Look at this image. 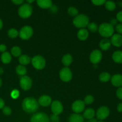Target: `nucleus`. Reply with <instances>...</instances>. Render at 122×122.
I'll use <instances>...</instances> for the list:
<instances>
[{"label": "nucleus", "mask_w": 122, "mask_h": 122, "mask_svg": "<svg viewBox=\"0 0 122 122\" xmlns=\"http://www.w3.org/2000/svg\"><path fill=\"white\" fill-rule=\"evenodd\" d=\"M11 52L12 55H13L14 57H20V55H21V50L19 46H14L11 48Z\"/></svg>", "instance_id": "c85d7f7f"}, {"label": "nucleus", "mask_w": 122, "mask_h": 122, "mask_svg": "<svg viewBox=\"0 0 122 122\" xmlns=\"http://www.w3.org/2000/svg\"><path fill=\"white\" fill-rule=\"evenodd\" d=\"M117 110L119 112L122 113V102H120L119 104L117 105Z\"/></svg>", "instance_id": "a18cd8bd"}, {"label": "nucleus", "mask_w": 122, "mask_h": 122, "mask_svg": "<svg viewBox=\"0 0 122 122\" xmlns=\"http://www.w3.org/2000/svg\"><path fill=\"white\" fill-rule=\"evenodd\" d=\"M97 122H104L102 121V120H99V121H97Z\"/></svg>", "instance_id": "864d4df0"}, {"label": "nucleus", "mask_w": 122, "mask_h": 122, "mask_svg": "<svg viewBox=\"0 0 122 122\" xmlns=\"http://www.w3.org/2000/svg\"><path fill=\"white\" fill-rule=\"evenodd\" d=\"M116 19L120 23H122V11H120L117 13Z\"/></svg>", "instance_id": "ea45409f"}, {"label": "nucleus", "mask_w": 122, "mask_h": 122, "mask_svg": "<svg viewBox=\"0 0 122 122\" xmlns=\"http://www.w3.org/2000/svg\"><path fill=\"white\" fill-rule=\"evenodd\" d=\"M85 107V106L83 101L76 100L72 104L71 109L76 114H78L84 110Z\"/></svg>", "instance_id": "ddd939ff"}, {"label": "nucleus", "mask_w": 122, "mask_h": 122, "mask_svg": "<svg viewBox=\"0 0 122 122\" xmlns=\"http://www.w3.org/2000/svg\"><path fill=\"white\" fill-rule=\"evenodd\" d=\"M2 80H1V79L0 78V88H1V86H2Z\"/></svg>", "instance_id": "603ef678"}, {"label": "nucleus", "mask_w": 122, "mask_h": 122, "mask_svg": "<svg viewBox=\"0 0 122 122\" xmlns=\"http://www.w3.org/2000/svg\"><path fill=\"white\" fill-rule=\"evenodd\" d=\"M2 113L5 116H10L12 113L11 109L9 107H4L2 108Z\"/></svg>", "instance_id": "72a5a7b5"}, {"label": "nucleus", "mask_w": 122, "mask_h": 122, "mask_svg": "<svg viewBox=\"0 0 122 122\" xmlns=\"http://www.w3.org/2000/svg\"><path fill=\"white\" fill-rule=\"evenodd\" d=\"M110 79L111 75L108 72H102L99 75V79L102 82H107Z\"/></svg>", "instance_id": "a878e982"}, {"label": "nucleus", "mask_w": 122, "mask_h": 122, "mask_svg": "<svg viewBox=\"0 0 122 122\" xmlns=\"http://www.w3.org/2000/svg\"><path fill=\"white\" fill-rule=\"evenodd\" d=\"M69 122H84L83 116L79 114H72L69 116Z\"/></svg>", "instance_id": "aec40b11"}, {"label": "nucleus", "mask_w": 122, "mask_h": 122, "mask_svg": "<svg viewBox=\"0 0 122 122\" xmlns=\"http://www.w3.org/2000/svg\"><path fill=\"white\" fill-rule=\"evenodd\" d=\"M23 0H13L12 1V2L15 4V5H20L22 3H23Z\"/></svg>", "instance_id": "37998d69"}, {"label": "nucleus", "mask_w": 122, "mask_h": 122, "mask_svg": "<svg viewBox=\"0 0 122 122\" xmlns=\"http://www.w3.org/2000/svg\"><path fill=\"white\" fill-rule=\"evenodd\" d=\"M7 35H8V37L11 39H14L17 37L19 35V32H18L17 30H16L14 28H11L7 32Z\"/></svg>", "instance_id": "c756f323"}, {"label": "nucleus", "mask_w": 122, "mask_h": 122, "mask_svg": "<svg viewBox=\"0 0 122 122\" xmlns=\"http://www.w3.org/2000/svg\"><path fill=\"white\" fill-rule=\"evenodd\" d=\"M52 102V99L49 95H44L40 97L38 99V102L39 105L42 107H47L50 106Z\"/></svg>", "instance_id": "2eb2a0df"}, {"label": "nucleus", "mask_w": 122, "mask_h": 122, "mask_svg": "<svg viewBox=\"0 0 122 122\" xmlns=\"http://www.w3.org/2000/svg\"><path fill=\"white\" fill-rule=\"evenodd\" d=\"M26 2H27V4H29V3H32V2H34V1H33V0H32V1H28V0H27Z\"/></svg>", "instance_id": "3c124183"}, {"label": "nucleus", "mask_w": 122, "mask_h": 122, "mask_svg": "<svg viewBox=\"0 0 122 122\" xmlns=\"http://www.w3.org/2000/svg\"><path fill=\"white\" fill-rule=\"evenodd\" d=\"M4 105H5L4 101L2 98H0V109H2V108L4 107Z\"/></svg>", "instance_id": "c03bdc74"}, {"label": "nucleus", "mask_w": 122, "mask_h": 122, "mask_svg": "<svg viewBox=\"0 0 122 122\" xmlns=\"http://www.w3.org/2000/svg\"><path fill=\"white\" fill-rule=\"evenodd\" d=\"M104 5L106 9L108 11H114L116 8V3L112 1H106Z\"/></svg>", "instance_id": "cd10ccee"}, {"label": "nucleus", "mask_w": 122, "mask_h": 122, "mask_svg": "<svg viewBox=\"0 0 122 122\" xmlns=\"http://www.w3.org/2000/svg\"><path fill=\"white\" fill-rule=\"evenodd\" d=\"M86 122H97V119L93 118V119H92L88 120V121H87Z\"/></svg>", "instance_id": "de8ad7c7"}, {"label": "nucleus", "mask_w": 122, "mask_h": 122, "mask_svg": "<svg viewBox=\"0 0 122 122\" xmlns=\"http://www.w3.org/2000/svg\"><path fill=\"white\" fill-rule=\"evenodd\" d=\"M73 23L74 26L77 28L83 29L89 24V18L85 14H78L73 19Z\"/></svg>", "instance_id": "7ed1b4c3"}, {"label": "nucleus", "mask_w": 122, "mask_h": 122, "mask_svg": "<svg viewBox=\"0 0 122 122\" xmlns=\"http://www.w3.org/2000/svg\"><path fill=\"white\" fill-rule=\"evenodd\" d=\"M73 62V58L72 56L70 54H66L62 58V63L66 67H67L69 66H70V64L72 63Z\"/></svg>", "instance_id": "b1692460"}, {"label": "nucleus", "mask_w": 122, "mask_h": 122, "mask_svg": "<svg viewBox=\"0 0 122 122\" xmlns=\"http://www.w3.org/2000/svg\"><path fill=\"white\" fill-rule=\"evenodd\" d=\"M12 59L11 56L8 52H4L1 54V60L4 64H8Z\"/></svg>", "instance_id": "5701e85b"}, {"label": "nucleus", "mask_w": 122, "mask_h": 122, "mask_svg": "<svg viewBox=\"0 0 122 122\" xmlns=\"http://www.w3.org/2000/svg\"><path fill=\"white\" fill-rule=\"evenodd\" d=\"M50 120H51V122H60V117L58 116L52 114L50 117Z\"/></svg>", "instance_id": "e433bc0d"}, {"label": "nucleus", "mask_w": 122, "mask_h": 122, "mask_svg": "<svg viewBox=\"0 0 122 122\" xmlns=\"http://www.w3.org/2000/svg\"><path fill=\"white\" fill-rule=\"evenodd\" d=\"M110 41L112 44H113L114 46L120 47L122 46V35L118 33L113 34L111 38Z\"/></svg>", "instance_id": "dca6fc26"}, {"label": "nucleus", "mask_w": 122, "mask_h": 122, "mask_svg": "<svg viewBox=\"0 0 122 122\" xmlns=\"http://www.w3.org/2000/svg\"><path fill=\"white\" fill-rule=\"evenodd\" d=\"M15 71H16L17 74L20 76H24L27 73V69L26 67L22 65H19L16 67L15 69Z\"/></svg>", "instance_id": "bb28decb"}, {"label": "nucleus", "mask_w": 122, "mask_h": 122, "mask_svg": "<svg viewBox=\"0 0 122 122\" xmlns=\"http://www.w3.org/2000/svg\"><path fill=\"white\" fill-rule=\"evenodd\" d=\"M77 36L79 39L81 41H85L89 36V32L86 29H81L77 32Z\"/></svg>", "instance_id": "6ab92c4d"}, {"label": "nucleus", "mask_w": 122, "mask_h": 122, "mask_svg": "<svg viewBox=\"0 0 122 122\" xmlns=\"http://www.w3.org/2000/svg\"><path fill=\"white\" fill-rule=\"evenodd\" d=\"M51 111L55 115L58 116L63 110V106L61 102L58 100H55L51 103Z\"/></svg>", "instance_id": "f8f14e48"}, {"label": "nucleus", "mask_w": 122, "mask_h": 122, "mask_svg": "<svg viewBox=\"0 0 122 122\" xmlns=\"http://www.w3.org/2000/svg\"><path fill=\"white\" fill-rule=\"evenodd\" d=\"M68 13L71 16L76 17L78 15L79 12L76 8L74 7H70L68 8Z\"/></svg>", "instance_id": "2f4dec72"}, {"label": "nucleus", "mask_w": 122, "mask_h": 122, "mask_svg": "<svg viewBox=\"0 0 122 122\" xmlns=\"http://www.w3.org/2000/svg\"><path fill=\"white\" fill-rule=\"evenodd\" d=\"M117 22L118 21L116 19H112V20H110V22L109 23L110 24V25H112L113 26H115V25H117Z\"/></svg>", "instance_id": "79ce46f5"}, {"label": "nucleus", "mask_w": 122, "mask_h": 122, "mask_svg": "<svg viewBox=\"0 0 122 122\" xmlns=\"http://www.w3.org/2000/svg\"><path fill=\"white\" fill-rule=\"evenodd\" d=\"M4 72V70L2 67H0V75H2Z\"/></svg>", "instance_id": "8fccbe9b"}, {"label": "nucleus", "mask_w": 122, "mask_h": 122, "mask_svg": "<svg viewBox=\"0 0 122 122\" xmlns=\"http://www.w3.org/2000/svg\"><path fill=\"white\" fill-rule=\"evenodd\" d=\"M33 33V29L29 26H25L20 29L19 35L20 38L23 40H27L32 36Z\"/></svg>", "instance_id": "423d86ee"}, {"label": "nucleus", "mask_w": 122, "mask_h": 122, "mask_svg": "<svg viewBox=\"0 0 122 122\" xmlns=\"http://www.w3.org/2000/svg\"></svg>", "instance_id": "5fc2aeb1"}, {"label": "nucleus", "mask_w": 122, "mask_h": 122, "mask_svg": "<svg viewBox=\"0 0 122 122\" xmlns=\"http://www.w3.org/2000/svg\"><path fill=\"white\" fill-rule=\"evenodd\" d=\"M116 30L118 34L122 35V23H119L116 26Z\"/></svg>", "instance_id": "58836bf2"}, {"label": "nucleus", "mask_w": 122, "mask_h": 122, "mask_svg": "<svg viewBox=\"0 0 122 122\" xmlns=\"http://www.w3.org/2000/svg\"><path fill=\"white\" fill-rule=\"evenodd\" d=\"M116 96L119 100H122V87L118 88L116 91Z\"/></svg>", "instance_id": "4c0bfd02"}, {"label": "nucleus", "mask_w": 122, "mask_h": 122, "mask_svg": "<svg viewBox=\"0 0 122 122\" xmlns=\"http://www.w3.org/2000/svg\"><path fill=\"white\" fill-rule=\"evenodd\" d=\"M6 50H7V46L5 45H4V44H1L0 45V52L3 53V52H5Z\"/></svg>", "instance_id": "a19ab883"}, {"label": "nucleus", "mask_w": 122, "mask_h": 122, "mask_svg": "<svg viewBox=\"0 0 122 122\" xmlns=\"http://www.w3.org/2000/svg\"><path fill=\"white\" fill-rule=\"evenodd\" d=\"M30 122H50V120L48 116L42 112L33 114L30 119Z\"/></svg>", "instance_id": "6e6552de"}, {"label": "nucleus", "mask_w": 122, "mask_h": 122, "mask_svg": "<svg viewBox=\"0 0 122 122\" xmlns=\"http://www.w3.org/2000/svg\"><path fill=\"white\" fill-rule=\"evenodd\" d=\"M99 45L101 50L103 51H107L109 50L110 48L111 47L112 43H111L110 40H109L108 38H104L100 42Z\"/></svg>", "instance_id": "f3484780"}, {"label": "nucleus", "mask_w": 122, "mask_h": 122, "mask_svg": "<svg viewBox=\"0 0 122 122\" xmlns=\"http://www.w3.org/2000/svg\"><path fill=\"white\" fill-rule=\"evenodd\" d=\"M30 61H31L30 58L28 56L25 54L20 56L19 58V63H20V64H21V65L22 66L27 65V64H29Z\"/></svg>", "instance_id": "393cba45"}, {"label": "nucleus", "mask_w": 122, "mask_h": 122, "mask_svg": "<svg viewBox=\"0 0 122 122\" xmlns=\"http://www.w3.org/2000/svg\"><path fill=\"white\" fill-rule=\"evenodd\" d=\"M32 64L33 66L37 70H41L45 67L46 65V61L45 59L41 56L37 55V56H34L32 58Z\"/></svg>", "instance_id": "39448f33"}, {"label": "nucleus", "mask_w": 122, "mask_h": 122, "mask_svg": "<svg viewBox=\"0 0 122 122\" xmlns=\"http://www.w3.org/2000/svg\"><path fill=\"white\" fill-rule=\"evenodd\" d=\"M60 78L63 82H69L72 79V73L71 70L68 67H64L60 71Z\"/></svg>", "instance_id": "0eeeda50"}, {"label": "nucleus", "mask_w": 122, "mask_h": 122, "mask_svg": "<svg viewBox=\"0 0 122 122\" xmlns=\"http://www.w3.org/2000/svg\"><path fill=\"white\" fill-rule=\"evenodd\" d=\"M19 94H20V93H19V91L17 90V89H14L11 92V97L13 99H16L19 97Z\"/></svg>", "instance_id": "c9c22d12"}, {"label": "nucleus", "mask_w": 122, "mask_h": 122, "mask_svg": "<svg viewBox=\"0 0 122 122\" xmlns=\"http://www.w3.org/2000/svg\"><path fill=\"white\" fill-rule=\"evenodd\" d=\"M106 1H105V0H92V2L93 4H94L95 5L100 6L104 4Z\"/></svg>", "instance_id": "f704fd0d"}, {"label": "nucleus", "mask_w": 122, "mask_h": 122, "mask_svg": "<svg viewBox=\"0 0 122 122\" xmlns=\"http://www.w3.org/2000/svg\"><path fill=\"white\" fill-rule=\"evenodd\" d=\"M112 59L115 63L121 64L122 63V51H116L112 55Z\"/></svg>", "instance_id": "412c9836"}, {"label": "nucleus", "mask_w": 122, "mask_h": 122, "mask_svg": "<svg viewBox=\"0 0 122 122\" xmlns=\"http://www.w3.org/2000/svg\"><path fill=\"white\" fill-rule=\"evenodd\" d=\"M32 7L30 4H23L21 5L18 10V13L20 17L23 19H27L32 14Z\"/></svg>", "instance_id": "20e7f679"}, {"label": "nucleus", "mask_w": 122, "mask_h": 122, "mask_svg": "<svg viewBox=\"0 0 122 122\" xmlns=\"http://www.w3.org/2000/svg\"><path fill=\"white\" fill-rule=\"evenodd\" d=\"M50 8H51V11L53 12V13H56V12H57V6L53 5H52V7H51Z\"/></svg>", "instance_id": "49530a36"}, {"label": "nucleus", "mask_w": 122, "mask_h": 122, "mask_svg": "<svg viewBox=\"0 0 122 122\" xmlns=\"http://www.w3.org/2000/svg\"><path fill=\"white\" fill-rule=\"evenodd\" d=\"M99 33L104 38H109L114 34V28L109 23H103L98 27Z\"/></svg>", "instance_id": "f03ea898"}, {"label": "nucleus", "mask_w": 122, "mask_h": 122, "mask_svg": "<svg viewBox=\"0 0 122 122\" xmlns=\"http://www.w3.org/2000/svg\"><path fill=\"white\" fill-rule=\"evenodd\" d=\"M2 27H3V21H2V20L0 19V30H1Z\"/></svg>", "instance_id": "09e8293b"}, {"label": "nucleus", "mask_w": 122, "mask_h": 122, "mask_svg": "<svg viewBox=\"0 0 122 122\" xmlns=\"http://www.w3.org/2000/svg\"><path fill=\"white\" fill-rule=\"evenodd\" d=\"M22 108L26 113H33L38 110L39 104L38 101L34 98L27 97L23 101Z\"/></svg>", "instance_id": "f257e3e1"}, {"label": "nucleus", "mask_w": 122, "mask_h": 122, "mask_svg": "<svg viewBox=\"0 0 122 122\" xmlns=\"http://www.w3.org/2000/svg\"><path fill=\"white\" fill-rule=\"evenodd\" d=\"M102 52L99 50H95L92 51L89 56V59L91 62L94 64H98L101 61L102 59Z\"/></svg>", "instance_id": "9b49d317"}, {"label": "nucleus", "mask_w": 122, "mask_h": 122, "mask_svg": "<svg viewBox=\"0 0 122 122\" xmlns=\"http://www.w3.org/2000/svg\"><path fill=\"white\" fill-rule=\"evenodd\" d=\"M111 82L115 87H122V75L116 74L111 77Z\"/></svg>", "instance_id": "4468645a"}, {"label": "nucleus", "mask_w": 122, "mask_h": 122, "mask_svg": "<svg viewBox=\"0 0 122 122\" xmlns=\"http://www.w3.org/2000/svg\"><path fill=\"white\" fill-rule=\"evenodd\" d=\"M94 101V97L91 95H88L85 97L83 102L85 103V104L89 105V104H91Z\"/></svg>", "instance_id": "473e14b6"}, {"label": "nucleus", "mask_w": 122, "mask_h": 122, "mask_svg": "<svg viewBox=\"0 0 122 122\" xmlns=\"http://www.w3.org/2000/svg\"><path fill=\"white\" fill-rule=\"evenodd\" d=\"M95 112L94 110L92 108H89L85 110L83 114V118H85V119H88V120H89V119H93L94 116H95Z\"/></svg>", "instance_id": "4be33fe9"}, {"label": "nucleus", "mask_w": 122, "mask_h": 122, "mask_svg": "<svg viewBox=\"0 0 122 122\" xmlns=\"http://www.w3.org/2000/svg\"><path fill=\"white\" fill-rule=\"evenodd\" d=\"M37 4L42 8H50L52 7V2L50 0H38Z\"/></svg>", "instance_id": "a211bd4d"}, {"label": "nucleus", "mask_w": 122, "mask_h": 122, "mask_svg": "<svg viewBox=\"0 0 122 122\" xmlns=\"http://www.w3.org/2000/svg\"><path fill=\"white\" fill-rule=\"evenodd\" d=\"M96 115L98 119L102 121L110 115V109L106 106H102L97 110Z\"/></svg>", "instance_id": "1a4fd4ad"}, {"label": "nucleus", "mask_w": 122, "mask_h": 122, "mask_svg": "<svg viewBox=\"0 0 122 122\" xmlns=\"http://www.w3.org/2000/svg\"><path fill=\"white\" fill-rule=\"evenodd\" d=\"M87 26H88V30L91 32H95L98 29V26L97 24L94 22L90 23L88 24Z\"/></svg>", "instance_id": "7c9ffc66"}, {"label": "nucleus", "mask_w": 122, "mask_h": 122, "mask_svg": "<svg viewBox=\"0 0 122 122\" xmlns=\"http://www.w3.org/2000/svg\"><path fill=\"white\" fill-rule=\"evenodd\" d=\"M20 85L21 89L23 90H29L32 85V79L27 76H22L20 80Z\"/></svg>", "instance_id": "9d476101"}]
</instances>
